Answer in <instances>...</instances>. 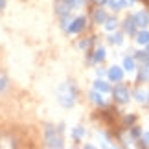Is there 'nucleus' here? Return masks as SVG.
Wrapping results in <instances>:
<instances>
[{
    "mask_svg": "<svg viewBox=\"0 0 149 149\" xmlns=\"http://www.w3.org/2000/svg\"><path fill=\"white\" fill-rule=\"evenodd\" d=\"M133 19H134V22H136V26H138V28H147L149 26V13L144 11V9H140L138 13H134Z\"/></svg>",
    "mask_w": 149,
    "mask_h": 149,
    "instance_id": "obj_8",
    "label": "nucleus"
},
{
    "mask_svg": "<svg viewBox=\"0 0 149 149\" xmlns=\"http://www.w3.org/2000/svg\"><path fill=\"white\" fill-rule=\"evenodd\" d=\"M85 133H87V131H85L83 125H76V127H74V131H72V138L76 140V142H81L83 136H85Z\"/></svg>",
    "mask_w": 149,
    "mask_h": 149,
    "instance_id": "obj_20",
    "label": "nucleus"
},
{
    "mask_svg": "<svg viewBox=\"0 0 149 149\" xmlns=\"http://www.w3.org/2000/svg\"><path fill=\"white\" fill-rule=\"evenodd\" d=\"M63 133L65 131H61L59 127H54V125H46L44 127V146L46 147H55L59 149L63 147L65 144H63Z\"/></svg>",
    "mask_w": 149,
    "mask_h": 149,
    "instance_id": "obj_2",
    "label": "nucleus"
},
{
    "mask_svg": "<svg viewBox=\"0 0 149 149\" xmlns=\"http://www.w3.org/2000/svg\"><path fill=\"white\" fill-rule=\"evenodd\" d=\"M107 17H109V15H107V11H105V9H103L101 6H100V8L94 11V15H92V20H94V24H103V22L107 20Z\"/></svg>",
    "mask_w": 149,
    "mask_h": 149,
    "instance_id": "obj_13",
    "label": "nucleus"
},
{
    "mask_svg": "<svg viewBox=\"0 0 149 149\" xmlns=\"http://www.w3.org/2000/svg\"><path fill=\"white\" fill-rule=\"evenodd\" d=\"M63 2H66L72 9H76V8H79V6H83L87 0H63Z\"/></svg>",
    "mask_w": 149,
    "mask_h": 149,
    "instance_id": "obj_24",
    "label": "nucleus"
},
{
    "mask_svg": "<svg viewBox=\"0 0 149 149\" xmlns=\"http://www.w3.org/2000/svg\"><path fill=\"white\" fill-rule=\"evenodd\" d=\"M149 81V66L146 63H142V66L138 68V83H146Z\"/></svg>",
    "mask_w": 149,
    "mask_h": 149,
    "instance_id": "obj_16",
    "label": "nucleus"
},
{
    "mask_svg": "<svg viewBox=\"0 0 149 149\" xmlns=\"http://www.w3.org/2000/svg\"><path fill=\"white\" fill-rule=\"evenodd\" d=\"M146 65H147V66H149V61H147V63H146Z\"/></svg>",
    "mask_w": 149,
    "mask_h": 149,
    "instance_id": "obj_29",
    "label": "nucleus"
},
{
    "mask_svg": "<svg viewBox=\"0 0 149 149\" xmlns=\"http://www.w3.org/2000/svg\"><path fill=\"white\" fill-rule=\"evenodd\" d=\"M123 74H125V70H123L122 66H114V65H112V66L107 70V79H109L111 83H122V81H123Z\"/></svg>",
    "mask_w": 149,
    "mask_h": 149,
    "instance_id": "obj_5",
    "label": "nucleus"
},
{
    "mask_svg": "<svg viewBox=\"0 0 149 149\" xmlns=\"http://www.w3.org/2000/svg\"><path fill=\"white\" fill-rule=\"evenodd\" d=\"M134 59H136V61H140V63H147V61H149V54H147V50L134 52Z\"/></svg>",
    "mask_w": 149,
    "mask_h": 149,
    "instance_id": "obj_22",
    "label": "nucleus"
},
{
    "mask_svg": "<svg viewBox=\"0 0 149 149\" xmlns=\"http://www.w3.org/2000/svg\"><path fill=\"white\" fill-rule=\"evenodd\" d=\"M103 26H105V30L111 33V31H116L118 30V19L116 17H107V20L103 22Z\"/></svg>",
    "mask_w": 149,
    "mask_h": 149,
    "instance_id": "obj_17",
    "label": "nucleus"
},
{
    "mask_svg": "<svg viewBox=\"0 0 149 149\" xmlns=\"http://www.w3.org/2000/svg\"><path fill=\"white\" fill-rule=\"evenodd\" d=\"M142 133H144V131H142V127H138V125H133V127H129V134L131 136H133V140L136 142V140H138L140 138V136H142Z\"/></svg>",
    "mask_w": 149,
    "mask_h": 149,
    "instance_id": "obj_21",
    "label": "nucleus"
},
{
    "mask_svg": "<svg viewBox=\"0 0 149 149\" xmlns=\"http://www.w3.org/2000/svg\"><path fill=\"white\" fill-rule=\"evenodd\" d=\"M122 68L125 72H134L136 70V59L134 55H125L123 57V63H122Z\"/></svg>",
    "mask_w": 149,
    "mask_h": 149,
    "instance_id": "obj_10",
    "label": "nucleus"
},
{
    "mask_svg": "<svg viewBox=\"0 0 149 149\" xmlns=\"http://www.w3.org/2000/svg\"><path fill=\"white\" fill-rule=\"evenodd\" d=\"M76 100H77V88L72 81H65L57 88V101L59 105H63L65 109H70L76 105Z\"/></svg>",
    "mask_w": 149,
    "mask_h": 149,
    "instance_id": "obj_1",
    "label": "nucleus"
},
{
    "mask_svg": "<svg viewBox=\"0 0 149 149\" xmlns=\"http://www.w3.org/2000/svg\"><path fill=\"white\" fill-rule=\"evenodd\" d=\"M111 92H112L114 101L120 103V105H125V103H129V100H131V90L125 87V85H122V83H118Z\"/></svg>",
    "mask_w": 149,
    "mask_h": 149,
    "instance_id": "obj_3",
    "label": "nucleus"
},
{
    "mask_svg": "<svg viewBox=\"0 0 149 149\" xmlns=\"http://www.w3.org/2000/svg\"><path fill=\"white\" fill-rule=\"evenodd\" d=\"M6 8V0H0V11H2Z\"/></svg>",
    "mask_w": 149,
    "mask_h": 149,
    "instance_id": "obj_27",
    "label": "nucleus"
},
{
    "mask_svg": "<svg viewBox=\"0 0 149 149\" xmlns=\"http://www.w3.org/2000/svg\"><path fill=\"white\" fill-rule=\"evenodd\" d=\"M85 26H87V19L85 17H76V19L70 20V24H68L66 31L72 33V35H76V33H81L85 30Z\"/></svg>",
    "mask_w": 149,
    "mask_h": 149,
    "instance_id": "obj_4",
    "label": "nucleus"
},
{
    "mask_svg": "<svg viewBox=\"0 0 149 149\" xmlns=\"http://www.w3.org/2000/svg\"><path fill=\"white\" fill-rule=\"evenodd\" d=\"M94 88H96V90H100L101 94H109V92L112 90L111 85H109V83L105 81V79H101V77H98V79L94 81Z\"/></svg>",
    "mask_w": 149,
    "mask_h": 149,
    "instance_id": "obj_11",
    "label": "nucleus"
},
{
    "mask_svg": "<svg viewBox=\"0 0 149 149\" xmlns=\"http://www.w3.org/2000/svg\"><path fill=\"white\" fill-rule=\"evenodd\" d=\"M147 2H149V0H147Z\"/></svg>",
    "mask_w": 149,
    "mask_h": 149,
    "instance_id": "obj_31",
    "label": "nucleus"
},
{
    "mask_svg": "<svg viewBox=\"0 0 149 149\" xmlns=\"http://www.w3.org/2000/svg\"><path fill=\"white\" fill-rule=\"evenodd\" d=\"M146 48H147V54H149V44H147V46H146Z\"/></svg>",
    "mask_w": 149,
    "mask_h": 149,
    "instance_id": "obj_28",
    "label": "nucleus"
},
{
    "mask_svg": "<svg viewBox=\"0 0 149 149\" xmlns=\"http://www.w3.org/2000/svg\"><path fill=\"white\" fill-rule=\"evenodd\" d=\"M131 96H133V98L138 101V103H146V101H147V92H146L144 88H140V87H138V88H134Z\"/></svg>",
    "mask_w": 149,
    "mask_h": 149,
    "instance_id": "obj_18",
    "label": "nucleus"
},
{
    "mask_svg": "<svg viewBox=\"0 0 149 149\" xmlns=\"http://www.w3.org/2000/svg\"><path fill=\"white\" fill-rule=\"evenodd\" d=\"M122 26H123V33H127V35H131V37H134V33L138 31V26H136L133 17H125Z\"/></svg>",
    "mask_w": 149,
    "mask_h": 149,
    "instance_id": "obj_7",
    "label": "nucleus"
},
{
    "mask_svg": "<svg viewBox=\"0 0 149 149\" xmlns=\"http://www.w3.org/2000/svg\"><path fill=\"white\" fill-rule=\"evenodd\" d=\"M107 4H109V8L112 11H120V9H123L125 6H127V0H107Z\"/></svg>",
    "mask_w": 149,
    "mask_h": 149,
    "instance_id": "obj_19",
    "label": "nucleus"
},
{
    "mask_svg": "<svg viewBox=\"0 0 149 149\" xmlns=\"http://www.w3.org/2000/svg\"><path fill=\"white\" fill-rule=\"evenodd\" d=\"M96 76H98V77L107 76V70H103V68H96Z\"/></svg>",
    "mask_w": 149,
    "mask_h": 149,
    "instance_id": "obj_26",
    "label": "nucleus"
},
{
    "mask_svg": "<svg viewBox=\"0 0 149 149\" xmlns=\"http://www.w3.org/2000/svg\"><path fill=\"white\" fill-rule=\"evenodd\" d=\"M88 98H90V101L92 103H96L98 107H105L107 103H105V100H103V94L100 92V90H90V94H88Z\"/></svg>",
    "mask_w": 149,
    "mask_h": 149,
    "instance_id": "obj_12",
    "label": "nucleus"
},
{
    "mask_svg": "<svg viewBox=\"0 0 149 149\" xmlns=\"http://www.w3.org/2000/svg\"><path fill=\"white\" fill-rule=\"evenodd\" d=\"M123 123H125V127H133V125L136 123V116L134 114H127L125 120H123Z\"/></svg>",
    "mask_w": 149,
    "mask_h": 149,
    "instance_id": "obj_23",
    "label": "nucleus"
},
{
    "mask_svg": "<svg viewBox=\"0 0 149 149\" xmlns=\"http://www.w3.org/2000/svg\"><path fill=\"white\" fill-rule=\"evenodd\" d=\"M147 101H149V94H147Z\"/></svg>",
    "mask_w": 149,
    "mask_h": 149,
    "instance_id": "obj_30",
    "label": "nucleus"
},
{
    "mask_svg": "<svg viewBox=\"0 0 149 149\" xmlns=\"http://www.w3.org/2000/svg\"><path fill=\"white\" fill-rule=\"evenodd\" d=\"M109 44H114V46H120V44H123V31H111V35H109Z\"/></svg>",
    "mask_w": 149,
    "mask_h": 149,
    "instance_id": "obj_14",
    "label": "nucleus"
},
{
    "mask_svg": "<svg viewBox=\"0 0 149 149\" xmlns=\"http://www.w3.org/2000/svg\"><path fill=\"white\" fill-rule=\"evenodd\" d=\"M134 41H136V44H140V46H147L149 44V31L146 28H140V31L134 33Z\"/></svg>",
    "mask_w": 149,
    "mask_h": 149,
    "instance_id": "obj_9",
    "label": "nucleus"
},
{
    "mask_svg": "<svg viewBox=\"0 0 149 149\" xmlns=\"http://www.w3.org/2000/svg\"><path fill=\"white\" fill-rule=\"evenodd\" d=\"M9 88V77L4 70H0V96H4Z\"/></svg>",
    "mask_w": 149,
    "mask_h": 149,
    "instance_id": "obj_15",
    "label": "nucleus"
},
{
    "mask_svg": "<svg viewBox=\"0 0 149 149\" xmlns=\"http://www.w3.org/2000/svg\"><path fill=\"white\" fill-rule=\"evenodd\" d=\"M87 55H88V65H100V63L105 61V48H103V46H98V48L92 50V52L88 50Z\"/></svg>",
    "mask_w": 149,
    "mask_h": 149,
    "instance_id": "obj_6",
    "label": "nucleus"
},
{
    "mask_svg": "<svg viewBox=\"0 0 149 149\" xmlns=\"http://www.w3.org/2000/svg\"><path fill=\"white\" fill-rule=\"evenodd\" d=\"M140 138L144 140V142H146V146L149 147V133H147V131H146V133H142V136H140Z\"/></svg>",
    "mask_w": 149,
    "mask_h": 149,
    "instance_id": "obj_25",
    "label": "nucleus"
}]
</instances>
